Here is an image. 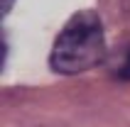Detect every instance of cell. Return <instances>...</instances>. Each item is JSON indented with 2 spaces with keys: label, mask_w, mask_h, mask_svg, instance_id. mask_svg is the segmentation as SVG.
<instances>
[{
  "label": "cell",
  "mask_w": 130,
  "mask_h": 127,
  "mask_svg": "<svg viewBox=\"0 0 130 127\" xmlns=\"http://www.w3.org/2000/svg\"><path fill=\"white\" fill-rule=\"evenodd\" d=\"M106 56V34L96 12L74 15L52 47L49 64L57 73H81L98 66Z\"/></svg>",
  "instance_id": "1"
},
{
  "label": "cell",
  "mask_w": 130,
  "mask_h": 127,
  "mask_svg": "<svg viewBox=\"0 0 130 127\" xmlns=\"http://www.w3.org/2000/svg\"><path fill=\"white\" fill-rule=\"evenodd\" d=\"M12 3H15V0H0V10H3V15H5V12H10Z\"/></svg>",
  "instance_id": "3"
},
{
  "label": "cell",
  "mask_w": 130,
  "mask_h": 127,
  "mask_svg": "<svg viewBox=\"0 0 130 127\" xmlns=\"http://www.w3.org/2000/svg\"><path fill=\"white\" fill-rule=\"evenodd\" d=\"M118 76L125 78V81H130V47H128V51H125L123 61L118 64Z\"/></svg>",
  "instance_id": "2"
}]
</instances>
